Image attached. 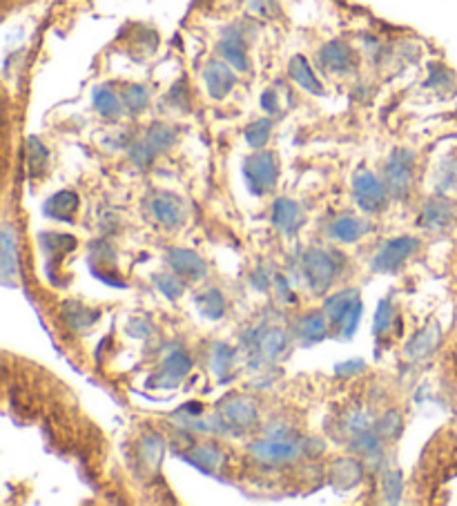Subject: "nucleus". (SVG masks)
I'll list each match as a JSON object with an SVG mask.
<instances>
[{"instance_id": "nucleus-1", "label": "nucleus", "mask_w": 457, "mask_h": 506, "mask_svg": "<svg viewBox=\"0 0 457 506\" xmlns=\"http://www.w3.org/2000/svg\"><path fill=\"white\" fill-rule=\"evenodd\" d=\"M308 442H303L293 429H275L268 433V438L252 442L248 450L257 462L268 464V466H286V464L297 462L303 455Z\"/></svg>"}, {"instance_id": "nucleus-2", "label": "nucleus", "mask_w": 457, "mask_h": 506, "mask_svg": "<svg viewBox=\"0 0 457 506\" xmlns=\"http://www.w3.org/2000/svg\"><path fill=\"white\" fill-rule=\"evenodd\" d=\"M324 313L330 322V328L337 333V337L350 339L353 333L357 331L359 319H362V299L355 288H346V290L337 292V295L328 297L324 304Z\"/></svg>"}, {"instance_id": "nucleus-3", "label": "nucleus", "mask_w": 457, "mask_h": 506, "mask_svg": "<svg viewBox=\"0 0 457 506\" xmlns=\"http://www.w3.org/2000/svg\"><path fill=\"white\" fill-rule=\"evenodd\" d=\"M302 275L306 286L311 288L312 295H324L328 288L335 281L337 272H339V262L337 254L330 250L311 248L302 254Z\"/></svg>"}, {"instance_id": "nucleus-4", "label": "nucleus", "mask_w": 457, "mask_h": 506, "mask_svg": "<svg viewBox=\"0 0 457 506\" xmlns=\"http://www.w3.org/2000/svg\"><path fill=\"white\" fill-rule=\"evenodd\" d=\"M216 420L224 431L243 433L259 424V406L248 395H228L216 408Z\"/></svg>"}, {"instance_id": "nucleus-5", "label": "nucleus", "mask_w": 457, "mask_h": 506, "mask_svg": "<svg viewBox=\"0 0 457 506\" xmlns=\"http://www.w3.org/2000/svg\"><path fill=\"white\" fill-rule=\"evenodd\" d=\"M415 156L406 147H395L391 152L389 161L384 165V183L389 188L391 197L406 199L410 194L415 179Z\"/></svg>"}, {"instance_id": "nucleus-6", "label": "nucleus", "mask_w": 457, "mask_h": 506, "mask_svg": "<svg viewBox=\"0 0 457 506\" xmlns=\"http://www.w3.org/2000/svg\"><path fill=\"white\" fill-rule=\"evenodd\" d=\"M419 250V239L409 235L395 236V239L386 241L384 245L380 248V253L373 257L371 268L375 272H382V275H391V272L401 271L406 266L410 257Z\"/></svg>"}, {"instance_id": "nucleus-7", "label": "nucleus", "mask_w": 457, "mask_h": 506, "mask_svg": "<svg viewBox=\"0 0 457 506\" xmlns=\"http://www.w3.org/2000/svg\"><path fill=\"white\" fill-rule=\"evenodd\" d=\"M248 351L263 361V364H275L288 351V333L279 326H259L248 333Z\"/></svg>"}, {"instance_id": "nucleus-8", "label": "nucleus", "mask_w": 457, "mask_h": 506, "mask_svg": "<svg viewBox=\"0 0 457 506\" xmlns=\"http://www.w3.org/2000/svg\"><path fill=\"white\" fill-rule=\"evenodd\" d=\"M243 174H246L248 190H250L255 197L275 190L277 179H279V165L272 152H257V155L248 156L246 164H243Z\"/></svg>"}, {"instance_id": "nucleus-9", "label": "nucleus", "mask_w": 457, "mask_h": 506, "mask_svg": "<svg viewBox=\"0 0 457 506\" xmlns=\"http://www.w3.org/2000/svg\"><path fill=\"white\" fill-rule=\"evenodd\" d=\"M389 188L373 172L359 170L353 176V197L364 212H382L389 201Z\"/></svg>"}, {"instance_id": "nucleus-10", "label": "nucleus", "mask_w": 457, "mask_h": 506, "mask_svg": "<svg viewBox=\"0 0 457 506\" xmlns=\"http://www.w3.org/2000/svg\"><path fill=\"white\" fill-rule=\"evenodd\" d=\"M192 373V357L186 351H172L163 361L159 370L147 379L150 388H161V391H172L181 386L183 379Z\"/></svg>"}, {"instance_id": "nucleus-11", "label": "nucleus", "mask_w": 457, "mask_h": 506, "mask_svg": "<svg viewBox=\"0 0 457 506\" xmlns=\"http://www.w3.org/2000/svg\"><path fill=\"white\" fill-rule=\"evenodd\" d=\"M150 212L156 219V224H161L165 230H177L186 224V203L179 194L174 192H156L150 199Z\"/></svg>"}, {"instance_id": "nucleus-12", "label": "nucleus", "mask_w": 457, "mask_h": 506, "mask_svg": "<svg viewBox=\"0 0 457 506\" xmlns=\"http://www.w3.org/2000/svg\"><path fill=\"white\" fill-rule=\"evenodd\" d=\"M320 67L330 74H348L357 67V54L346 40H330L317 54Z\"/></svg>"}, {"instance_id": "nucleus-13", "label": "nucleus", "mask_w": 457, "mask_h": 506, "mask_svg": "<svg viewBox=\"0 0 457 506\" xmlns=\"http://www.w3.org/2000/svg\"><path fill=\"white\" fill-rule=\"evenodd\" d=\"M90 268L101 281L110 283V286L123 288L126 283H121V277L117 272V253L108 241H96L90 248Z\"/></svg>"}, {"instance_id": "nucleus-14", "label": "nucleus", "mask_w": 457, "mask_h": 506, "mask_svg": "<svg viewBox=\"0 0 457 506\" xmlns=\"http://www.w3.org/2000/svg\"><path fill=\"white\" fill-rule=\"evenodd\" d=\"M0 277L4 286H16L18 275H21V262H18V236L13 232L12 224L3 226L0 235Z\"/></svg>"}, {"instance_id": "nucleus-15", "label": "nucleus", "mask_w": 457, "mask_h": 506, "mask_svg": "<svg viewBox=\"0 0 457 506\" xmlns=\"http://www.w3.org/2000/svg\"><path fill=\"white\" fill-rule=\"evenodd\" d=\"M203 83L207 87V94L215 101H221L233 92L237 78H234V69L225 60H210L203 69Z\"/></svg>"}, {"instance_id": "nucleus-16", "label": "nucleus", "mask_w": 457, "mask_h": 506, "mask_svg": "<svg viewBox=\"0 0 457 506\" xmlns=\"http://www.w3.org/2000/svg\"><path fill=\"white\" fill-rule=\"evenodd\" d=\"M219 54L234 72H248L250 69L246 39H243V34L237 27H230V30L224 31L219 40Z\"/></svg>"}, {"instance_id": "nucleus-17", "label": "nucleus", "mask_w": 457, "mask_h": 506, "mask_svg": "<svg viewBox=\"0 0 457 506\" xmlns=\"http://www.w3.org/2000/svg\"><path fill=\"white\" fill-rule=\"evenodd\" d=\"M168 263L172 272H177L181 280L198 281L207 275V263L188 248H170L168 250Z\"/></svg>"}, {"instance_id": "nucleus-18", "label": "nucleus", "mask_w": 457, "mask_h": 506, "mask_svg": "<svg viewBox=\"0 0 457 506\" xmlns=\"http://www.w3.org/2000/svg\"><path fill=\"white\" fill-rule=\"evenodd\" d=\"M440 339H442L440 324H437V322L428 324V326H424L422 331L415 333L413 339H410V342L406 343L404 357L409 361H413V364L428 360V357H431L433 352H435V348L440 346Z\"/></svg>"}, {"instance_id": "nucleus-19", "label": "nucleus", "mask_w": 457, "mask_h": 506, "mask_svg": "<svg viewBox=\"0 0 457 506\" xmlns=\"http://www.w3.org/2000/svg\"><path fill=\"white\" fill-rule=\"evenodd\" d=\"M303 224V210L297 201L293 199H277L272 206V226L277 227V232L286 236L297 235L299 226Z\"/></svg>"}, {"instance_id": "nucleus-20", "label": "nucleus", "mask_w": 457, "mask_h": 506, "mask_svg": "<svg viewBox=\"0 0 457 506\" xmlns=\"http://www.w3.org/2000/svg\"><path fill=\"white\" fill-rule=\"evenodd\" d=\"M453 221H455L453 206L442 197L431 199V201L424 206L422 217H419V226H422L424 230H431V232L446 230V227L453 226Z\"/></svg>"}, {"instance_id": "nucleus-21", "label": "nucleus", "mask_w": 457, "mask_h": 506, "mask_svg": "<svg viewBox=\"0 0 457 506\" xmlns=\"http://www.w3.org/2000/svg\"><path fill=\"white\" fill-rule=\"evenodd\" d=\"M186 459L192 466H197L198 471L207 473V475L221 473V468L225 464L224 450H221V447H216V444H198V447H192L186 453Z\"/></svg>"}, {"instance_id": "nucleus-22", "label": "nucleus", "mask_w": 457, "mask_h": 506, "mask_svg": "<svg viewBox=\"0 0 457 506\" xmlns=\"http://www.w3.org/2000/svg\"><path fill=\"white\" fill-rule=\"evenodd\" d=\"M288 76L293 78V81L297 83L303 92H308V94H312V96L324 94V85H321L320 78H317L315 69L311 67L308 58L302 57V54H297V57L290 58Z\"/></svg>"}, {"instance_id": "nucleus-23", "label": "nucleus", "mask_w": 457, "mask_h": 506, "mask_svg": "<svg viewBox=\"0 0 457 506\" xmlns=\"http://www.w3.org/2000/svg\"><path fill=\"white\" fill-rule=\"evenodd\" d=\"M328 328H330V322L324 310H312L294 324V335L303 343H317L328 335Z\"/></svg>"}, {"instance_id": "nucleus-24", "label": "nucleus", "mask_w": 457, "mask_h": 506, "mask_svg": "<svg viewBox=\"0 0 457 506\" xmlns=\"http://www.w3.org/2000/svg\"><path fill=\"white\" fill-rule=\"evenodd\" d=\"M61 317L72 333H85L87 328H92L96 322H99V310L72 299L63 304Z\"/></svg>"}, {"instance_id": "nucleus-25", "label": "nucleus", "mask_w": 457, "mask_h": 506, "mask_svg": "<svg viewBox=\"0 0 457 506\" xmlns=\"http://www.w3.org/2000/svg\"><path fill=\"white\" fill-rule=\"evenodd\" d=\"M78 203L81 201H78V194L74 190H61V192H57L45 201L43 212L49 219L74 221V217L78 212Z\"/></svg>"}, {"instance_id": "nucleus-26", "label": "nucleus", "mask_w": 457, "mask_h": 506, "mask_svg": "<svg viewBox=\"0 0 457 506\" xmlns=\"http://www.w3.org/2000/svg\"><path fill=\"white\" fill-rule=\"evenodd\" d=\"M92 103H94L96 114L105 120H119L126 112V105H123V99L108 85H101L92 92Z\"/></svg>"}, {"instance_id": "nucleus-27", "label": "nucleus", "mask_w": 457, "mask_h": 506, "mask_svg": "<svg viewBox=\"0 0 457 506\" xmlns=\"http://www.w3.org/2000/svg\"><path fill=\"white\" fill-rule=\"evenodd\" d=\"M138 462L145 471L156 473L163 464V455H165V442L159 433H145L138 442Z\"/></svg>"}, {"instance_id": "nucleus-28", "label": "nucleus", "mask_w": 457, "mask_h": 506, "mask_svg": "<svg viewBox=\"0 0 457 506\" xmlns=\"http://www.w3.org/2000/svg\"><path fill=\"white\" fill-rule=\"evenodd\" d=\"M40 241V248H43V253L48 254V263L49 266H61V259L66 257V254L74 253L76 250V239L69 235H63V232H43V235L39 236Z\"/></svg>"}, {"instance_id": "nucleus-29", "label": "nucleus", "mask_w": 457, "mask_h": 506, "mask_svg": "<svg viewBox=\"0 0 457 506\" xmlns=\"http://www.w3.org/2000/svg\"><path fill=\"white\" fill-rule=\"evenodd\" d=\"M368 230H371L368 221L359 219V217L353 215H344L339 217V219L332 221L330 236L335 241H339V244H355V241L362 239Z\"/></svg>"}, {"instance_id": "nucleus-30", "label": "nucleus", "mask_w": 457, "mask_h": 506, "mask_svg": "<svg viewBox=\"0 0 457 506\" xmlns=\"http://www.w3.org/2000/svg\"><path fill=\"white\" fill-rule=\"evenodd\" d=\"M207 361H210V370L219 382H225V379L233 375V366H234V348L228 346L224 342H216L210 346V352H207Z\"/></svg>"}, {"instance_id": "nucleus-31", "label": "nucleus", "mask_w": 457, "mask_h": 506, "mask_svg": "<svg viewBox=\"0 0 457 506\" xmlns=\"http://www.w3.org/2000/svg\"><path fill=\"white\" fill-rule=\"evenodd\" d=\"M195 308L198 310L201 317L210 319V322H219V319H224L228 306H225V297L221 295V290H216V288H206V290L198 292L195 297Z\"/></svg>"}, {"instance_id": "nucleus-32", "label": "nucleus", "mask_w": 457, "mask_h": 506, "mask_svg": "<svg viewBox=\"0 0 457 506\" xmlns=\"http://www.w3.org/2000/svg\"><path fill=\"white\" fill-rule=\"evenodd\" d=\"M362 471H364V466L359 459L344 457V459H339V462L332 464L330 477H332V482H335L337 489L346 491V489H353L355 484H359V480H362Z\"/></svg>"}, {"instance_id": "nucleus-33", "label": "nucleus", "mask_w": 457, "mask_h": 506, "mask_svg": "<svg viewBox=\"0 0 457 506\" xmlns=\"http://www.w3.org/2000/svg\"><path fill=\"white\" fill-rule=\"evenodd\" d=\"M143 138H145L147 146L154 150V155L159 156L177 143V129L168 123H152L150 128L145 129V134H143Z\"/></svg>"}, {"instance_id": "nucleus-34", "label": "nucleus", "mask_w": 457, "mask_h": 506, "mask_svg": "<svg viewBox=\"0 0 457 506\" xmlns=\"http://www.w3.org/2000/svg\"><path fill=\"white\" fill-rule=\"evenodd\" d=\"M27 165H30V174L34 176V179L36 176H43V172L48 170L49 152L40 138L31 137L30 141H27Z\"/></svg>"}, {"instance_id": "nucleus-35", "label": "nucleus", "mask_w": 457, "mask_h": 506, "mask_svg": "<svg viewBox=\"0 0 457 506\" xmlns=\"http://www.w3.org/2000/svg\"><path fill=\"white\" fill-rule=\"evenodd\" d=\"M121 99L123 105H126V112L136 116L145 112L147 105H150V92H147L145 85H127L121 92Z\"/></svg>"}, {"instance_id": "nucleus-36", "label": "nucleus", "mask_w": 457, "mask_h": 506, "mask_svg": "<svg viewBox=\"0 0 457 506\" xmlns=\"http://www.w3.org/2000/svg\"><path fill=\"white\" fill-rule=\"evenodd\" d=\"M272 134V120L270 116L268 119H259L255 123H250L246 128V143L252 147V150H263Z\"/></svg>"}, {"instance_id": "nucleus-37", "label": "nucleus", "mask_w": 457, "mask_h": 506, "mask_svg": "<svg viewBox=\"0 0 457 506\" xmlns=\"http://www.w3.org/2000/svg\"><path fill=\"white\" fill-rule=\"evenodd\" d=\"M154 286H156V290H159L161 295L170 301H177L179 297L186 292L183 280L177 275V272H172V275H154Z\"/></svg>"}, {"instance_id": "nucleus-38", "label": "nucleus", "mask_w": 457, "mask_h": 506, "mask_svg": "<svg viewBox=\"0 0 457 506\" xmlns=\"http://www.w3.org/2000/svg\"><path fill=\"white\" fill-rule=\"evenodd\" d=\"M404 493V480H401L400 471H386L382 475V495H384V502L397 504Z\"/></svg>"}, {"instance_id": "nucleus-39", "label": "nucleus", "mask_w": 457, "mask_h": 506, "mask_svg": "<svg viewBox=\"0 0 457 506\" xmlns=\"http://www.w3.org/2000/svg\"><path fill=\"white\" fill-rule=\"evenodd\" d=\"M373 431H375L382 439L397 438L401 431V415L397 411H389L373 424Z\"/></svg>"}, {"instance_id": "nucleus-40", "label": "nucleus", "mask_w": 457, "mask_h": 506, "mask_svg": "<svg viewBox=\"0 0 457 506\" xmlns=\"http://www.w3.org/2000/svg\"><path fill=\"white\" fill-rule=\"evenodd\" d=\"M127 156H130V161L134 165H136L138 170H147L152 164H154L156 155L154 150H152L150 146L145 143V138H138V141H134L130 146V152H127Z\"/></svg>"}, {"instance_id": "nucleus-41", "label": "nucleus", "mask_w": 457, "mask_h": 506, "mask_svg": "<svg viewBox=\"0 0 457 506\" xmlns=\"http://www.w3.org/2000/svg\"><path fill=\"white\" fill-rule=\"evenodd\" d=\"M437 190L442 194L457 190V159H446L437 172Z\"/></svg>"}, {"instance_id": "nucleus-42", "label": "nucleus", "mask_w": 457, "mask_h": 506, "mask_svg": "<svg viewBox=\"0 0 457 506\" xmlns=\"http://www.w3.org/2000/svg\"><path fill=\"white\" fill-rule=\"evenodd\" d=\"M392 315H395V310H392L391 301L389 299L380 301L375 313V322H373V333H375V337H384V333L391 331L392 319H395Z\"/></svg>"}, {"instance_id": "nucleus-43", "label": "nucleus", "mask_w": 457, "mask_h": 506, "mask_svg": "<svg viewBox=\"0 0 457 506\" xmlns=\"http://www.w3.org/2000/svg\"><path fill=\"white\" fill-rule=\"evenodd\" d=\"M168 103L172 105L174 110H181V112H188V108H190V92H188L186 83H177V85L170 90L168 94Z\"/></svg>"}, {"instance_id": "nucleus-44", "label": "nucleus", "mask_w": 457, "mask_h": 506, "mask_svg": "<svg viewBox=\"0 0 457 506\" xmlns=\"http://www.w3.org/2000/svg\"><path fill=\"white\" fill-rule=\"evenodd\" d=\"M248 9L259 16H275L279 12V0H248Z\"/></svg>"}, {"instance_id": "nucleus-45", "label": "nucleus", "mask_w": 457, "mask_h": 506, "mask_svg": "<svg viewBox=\"0 0 457 506\" xmlns=\"http://www.w3.org/2000/svg\"><path fill=\"white\" fill-rule=\"evenodd\" d=\"M449 78H451L449 69H444V67H442V65H433V67H431V76H428L426 85L433 87V90H440V87L449 85Z\"/></svg>"}, {"instance_id": "nucleus-46", "label": "nucleus", "mask_w": 457, "mask_h": 506, "mask_svg": "<svg viewBox=\"0 0 457 506\" xmlns=\"http://www.w3.org/2000/svg\"><path fill=\"white\" fill-rule=\"evenodd\" d=\"M261 108L266 110L268 116H275L281 112V101H279V94H277V90H266L261 94Z\"/></svg>"}, {"instance_id": "nucleus-47", "label": "nucleus", "mask_w": 457, "mask_h": 506, "mask_svg": "<svg viewBox=\"0 0 457 506\" xmlns=\"http://www.w3.org/2000/svg\"><path fill=\"white\" fill-rule=\"evenodd\" d=\"M127 331H130L134 337H147L152 331H154V326H152V322L147 317H136V319H132L130 326H127Z\"/></svg>"}, {"instance_id": "nucleus-48", "label": "nucleus", "mask_w": 457, "mask_h": 506, "mask_svg": "<svg viewBox=\"0 0 457 506\" xmlns=\"http://www.w3.org/2000/svg\"><path fill=\"white\" fill-rule=\"evenodd\" d=\"M275 286H277V295H279L281 301H286V304H294V292L290 290V283L288 280H284L281 275L275 277Z\"/></svg>"}, {"instance_id": "nucleus-49", "label": "nucleus", "mask_w": 457, "mask_h": 506, "mask_svg": "<svg viewBox=\"0 0 457 506\" xmlns=\"http://www.w3.org/2000/svg\"><path fill=\"white\" fill-rule=\"evenodd\" d=\"M362 370H364L362 360H353V361H346V364L337 366V375H339V377H353V375L362 373Z\"/></svg>"}, {"instance_id": "nucleus-50", "label": "nucleus", "mask_w": 457, "mask_h": 506, "mask_svg": "<svg viewBox=\"0 0 457 506\" xmlns=\"http://www.w3.org/2000/svg\"><path fill=\"white\" fill-rule=\"evenodd\" d=\"M268 280H270V277H268L266 272L257 271L255 275H252V286L259 288V290H268V286H270V281H268Z\"/></svg>"}]
</instances>
